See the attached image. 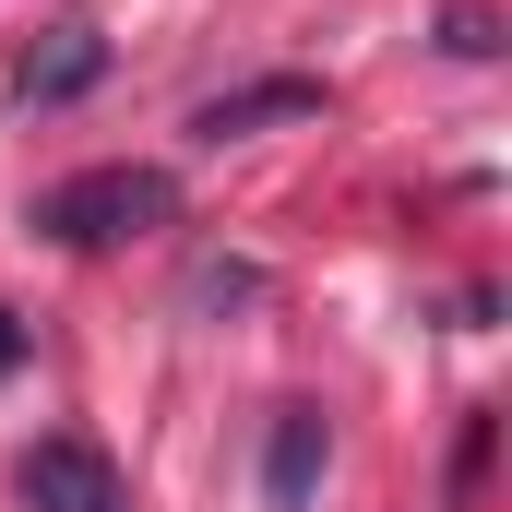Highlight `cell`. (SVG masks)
I'll return each mask as SVG.
<instances>
[{
  "mask_svg": "<svg viewBox=\"0 0 512 512\" xmlns=\"http://www.w3.org/2000/svg\"><path fill=\"white\" fill-rule=\"evenodd\" d=\"M322 465H334V417L322 405H274L262 417V512H310Z\"/></svg>",
  "mask_w": 512,
  "mask_h": 512,
  "instance_id": "obj_4",
  "label": "cell"
},
{
  "mask_svg": "<svg viewBox=\"0 0 512 512\" xmlns=\"http://www.w3.org/2000/svg\"><path fill=\"white\" fill-rule=\"evenodd\" d=\"M334 108V84L322 72H251V84H227V96H203L191 108V143H251V131H286V120H322Z\"/></svg>",
  "mask_w": 512,
  "mask_h": 512,
  "instance_id": "obj_3",
  "label": "cell"
},
{
  "mask_svg": "<svg viewBox=\"0 0 512 512\" xmlns=\"http://www.w3.org/2000/svg\"><path fill=\"white\" fill-rule=\"evenodd\" d=\"M108 84V36L96 24H60L36 60H24V108H72V96H96Z\"/></svg>",
  "mask_w": 512,
  "mask_h": 512,
  "instance_id": "obj_5",
  "label": "cell"
},
{
  "mask_svg": "<svg viewBox=\"0 0 512 512\" xmlns=\"http://www.w3.org/2000/svg\"><path fill=\"white\" fill-rule=\"evenodd\" d=\"M441 48H453V60H501V12H477V0L441 12Z\"/></svg>",
  "mask_w": 512,
  "mask_h": 512,
  "instance_id": "obj_8",
  "label": "cell"
},
{
  "mask_svg": "<svg viewBox=\"0 0 512 512\" xmlns=\"http://www.w3.org/2000/svg\"><path fill=\"white\" fill-rule=\"evenodd\" d=\"M179 215V179L167 167H72L60 191H36V239H60V251H120L143 227H167Z\"/></svg>",
  "mask_w": 512,
  "mask_h": 512,
  "instance_id": "obj_1",
  "label": "cell"
},
{
  "mask_svg": "<svg viewBox=\"0 0 512 512\" xmlns=\"http://www.w3.org/2000/svg\"><path fill=\"white\" fill-rule=\"evenodd\" d=\"M262 286H274L262 262H227V251H215V262H191V310H251Z\"/></svg>",
  "mask_w": 512,
  "mask_h": 512,
  "instance_id": "obj_6",
  "label": "cell"
},
{
  "mask_svg": "<svg viewBox=\"0 0 512 512\" xmlns=\"http://www.w3.org/2000/svg\"><path fill=\"white\" fill-rule=\"evenodd\" d=\"M12 370H24V322L0 310V382H12Z\"/></svg>",
  "mask_w": 512,
  "mask_h": 512,
  "instance_id": "obj_9",
  "label": "cell"
},
{
  "mask_svg": "<svg viewBox=\"0 0 512 512\" xmlns=\"http://www.w3.org/2000/svg\"><path fill=\"white\" fill-rule=\"evenodd\" d=\"M489 441H501V417H489V405H465V441H453V501H477V477H489Z\"/></svg>",
  "mask_w": 512,
  "mask_h": 512,
  "instance_id": "obj_7",
  "label": "cell"
},
{
  "mask_svg": "<svg viewBox=\"0 0 512 512\" xmlns=\"http://www.w3.org/2000/svg\"><path fill=\"white\" fill-rule=\"evenodd\" d=\"M12 501H24V512H131V477L108 465V441L48 429V441L12 453Z\"/></svg>",
  "mask_w": 512,
  "mask_h": 512,
  "instance_id": "obj_2",
  "label": "cell"
}]
</instances>
